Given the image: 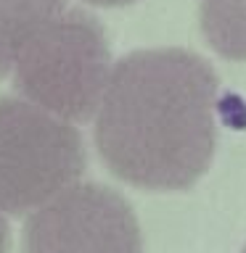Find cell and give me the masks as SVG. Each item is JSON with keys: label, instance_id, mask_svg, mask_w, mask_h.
Returning a JSON list of instances; mask_svg holds the SVG:
<instances>
[{"label": "cell", "instance_id": "1", "mask_svg": "<svg viewBox=\"0 0 246 253\" xmlns=\"http://www.w3.org/2000/svg\"><path fill=\"white\" fill-rule=\"evenodd\" d=\"M220 79L198 53L146 47L119 58L95 111V145L111 174L143 190H188L217 142Z\"/></svg>", "mask_w": 246, "mask_h": 253}, {"label": "cell", "instance_id": "2", "mask_svg": "<svg viewBox=\"0 0 246 253\" xmlns=\"http://www.w3.org/2000/svg\"><path fill=\"white\" fill-rule=\"evenodd\" d=\"M111 69L101 21L82 8H63L21 45L11 74L24 100L77 124L95 116Z\"/></svg>", "mask_w": 246, "mask_h": 253}, {"label": "cell", "instance_id": "3", "mask_svg": "<svg viewBox=\"0 0 246 253\" xmlns=\"http://www.w3.org/2000/svg\"><path fill=\"white\" fill-rule=\"evenodd\" d=\"M85 171V142L74 124L35 103L0 95V211L29 213Z\"/></svg>", "mask_w": 246, "mask_h": 253}, {"label": "cell", "instance_id": "4", "mask_svg": "<svg viewBox=\"0 0 246 253\" xmlns=\"http://www.w3.org/2000/svg\"><path fill=\"white\" fill-rule=\"evenodd\" d=\"M24 253H143L132 206L101 182H74L32 211Z\"/></svg>", "mask_w": 246, "mask_h": 253}, {"label": "cell", "instance_id": "5", "mask_svg": "<svg viewBox=\"0 0 246 253\" xmlns=\"http://www.w3.org/2000/svg\"><path fill=\"white\" fill-rule=\"evenodd\" d=\"M63 8V0H0V77L13 69L21 45Z\"/></svg>", "mask_w": 246, "mask_h": 253}, {"label": "cell", "instance_id": "6", "mask_svg": "<svg viewBox=\"0 0 246 253\" xmlns=\"http://www.w3.org/2000/svg\"><path fill=\"white\" fill-rule=\"evenodd\" d=\"M198 24L222 58L246 61V0H198Z\"/></svg>", "mask_w": 246, "mask_h": 253}, {"label": "cell", "instance_id": "7", "mask_svg": "<svg viewBox=\"0 0 246 253\" xmlns=\"http://www.w3.org/2000/svg\"><path fill=\"white\" fill-rule=\"evenodd\" d=\"M8 251H11V229H8L5 216L0 213V253H8Z\"/></svg>", "mask_w": 246, "mask_h": 253}, {"label": "cell", "instance_id": "8", "mask_svg": "<svg viewBox=\"0 0 246 253\" xmlns=\"http://www.w3.org/2000/svg\"><path fill=\"white\" fill-rule=\"evenodd\" d=\"M95 5H130V3H138V0H90Z\"/></svg>", "mask_w": 246, "mask_h": 253}, {"label": "cell", "instance_id": "9", "mask_svg": "<svg viewBox=\"0 0 246 253\" xmlns=\"http://www.w3.org/2000/svg\"><path fill=\"white\" fill-rule=\"evenodd\" d=\"M241 253H246V245H244V251H241Z\"/></svg>", "mask_w": 246, "mask_h": 253}]
</instances>
